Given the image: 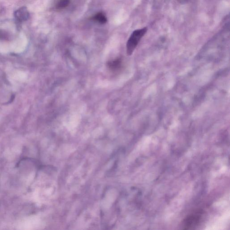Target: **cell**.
Instances as JSON below:
<instances>
[{
	"instance_id": "obj_1",
	"label": "cell",
	"mask_w": 230,
	"mask_h": 230,
	"mask_svg": "<svg viewBox=\"0 0 230 230\" xmlns=\"http://www.w3.org/2000/svg\"><path fill=\"white\" fill-rule=\"evenodd\" d=\"M148 29L144 28L133 32L126 44V52L128 55H132L141 39L147 33Z\"/></svg>"
},
{
	"instance_id": "obj_2",
	"label": "cell",
	"mask_w": 230,
	"mask_h": 230,
	"mask_svg": "<svg viewBox=\"0 0 230 230\" xmlns=\"http://www.w3.org/2000/svg\"><path fill=\"white\" fill-rule=\"evenodd\" d=\"M201 211H197L187 216L183 221V227L184 229H191L198 225L201 219Z\"/></svg>"
},
{
	"instance_id": "obj_3",
	"label": "cell",
	"mask_w": 230,
	"mask_h": 230,
	"mask_svg": "<svg viewBox=\"0 0 230 230\" xmlns=\"http://www.w3.org/2000/svg\"><path fill=\"white\" fill-rule=\"evenodd\" d=\"M93 19L102 24L106 23L107 21V18L102 13H98L96 14L95 16L93 17Z\"/></svg>"
},
{
	"instance_id": "obj_4",
	"label": "cell",
	"mask_w": 230,
	"mask_h": 230,
	"mask_svg": "<svg viewBox=\"0 0 230 230\" xmlns=\"http://www.w3.org/2000/svg\"><path fill=\"white\" fill-rule=\"evenodd\" d=\"M69 2V0H60L57 3L56 7L58 9L64 8L68 5Z\"/></svg>"
},
{
	"instance_id": "obj_5",
	"label": "cell",
	"mask_w": 230,
	"mask_h": 230,
	"mask_svg": "<svg viewBox=\"0 0 230 230\" xmlns=\"http://www.w3.org/2000/svg\"><path fill=\"white\" fill-rule=\"evenodd\" d=\"M120 60H116L109 63V66L112 69H116L120 66Z\"/></svg>"
}]
</instances>
